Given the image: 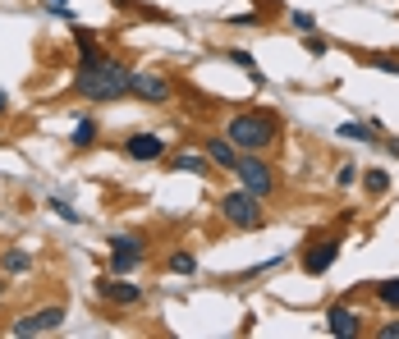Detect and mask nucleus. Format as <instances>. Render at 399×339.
<instances>
[{
  "mask_svg": "<svg viewBox=\"0 0 399 339\" xmlns=\"http://www.w3.org/2000/svg\"><path fill=\"white\" fill-rule=\"evenodd\" d=\"M74 92H79L83 101H96V105L120 101V96H129V69L106 55V60L92 64V69H74Z\"/></svg>",
  "mask_w": 399,
  "mask_h": 339,
  "instance_id": "f257e3e1",
  "label": "nucleus"
},
{
  "mask_svg": "<svg viewBox=\"0 0 399 339\" xmlns=\"http://www.w3.org/2000/svg\"><path fill=\"white\" fill-rule=\"evenodd\" d=\"M225 138L239 147V156H248V151H271L276 147V138H280V124H276V115L271 110H243L235 115V120L225 124Z\"/></svg>",
  "mask_w": 399,
  "mask_h": 339,
  "instance_id": "f03ea898",
  "label": "nucleus"
},
{
  "mask_svg": "<svg viewBox=\"0 0 399 339\" xmlns=\"http://www.w3.org/2000/svg\"><path fill=\"white\" fill-rule=\"evenodd\" d=\"M220 216L235 229H262V197H252L248 188H235L220 197Z\"/></svg>",
  "mask_w": 399,
  "mask_h": 339,
  "instance_id": "7ed1b4c3",
  "label": "nucleus"
},
{
  "mask_svg": "<svg viewBox=\"0 0 399 339\" xmlns=\"http://www.w3.org/2000/svg\"><path fill=\"white\" fill-rule=\"evenodd\" d=\"M230 174H239V183H243V188L252 193V197H262V202H266L271 193H276V170H271L266 161L257 156V151H248V156H239V166L230 170Z\"/></svg>",
  "mask_w": 399,
  "mask_h": 339,
  "instance_id": "20e7f679",
  "label": "nucleus"
},
{
  "mask_svg": "<svg viewBox=\"0 0 399 339\" xmlns=\"http://www.w3.org/2000/svg\"><path fill=\"white\" fill-rule=\"evenodd\" d=\"M147 261V243L138 234H111V275H129Z\"/></svg>",
  "mask_w": 399,
  "mask_h": 339,
  "instance_id": "39448f33",
  "label": "nucleus"
},
{
  "mask_svg": "<svg viewBox=\"0 0 399 339\" xmlns=\"http://www.w3.org/2000/svg\"><path fill=\"white\" fill-rule=\"evenodd\" d=\"M129 92L138 96V101H147V105H165L174 96V87L165 74H152V69H138V74H129Z\"/></svg>",
  "mask_w": 399,
  "mask_h": 339,
  "instance_id": "423d86ee",
  "label": "nucleus"
},
{
  "mask_svg": "<svg viewBox=\"0 0 399 339\" xmlns=\"http://www.w3.org/2000/svg\"><path fill=\"white\" fill-rule=\"evenodd\" d=\"M60 326H64V307H42V312L18 316V321L9 326V335H18V339H28V335H55Z\"/></svg>",
  "mask_w": 399,
  "mask_h": 339,
  "instance_id": "0eeeda50",
  "label": "nucleus"
},
{
  "mask_svg": "<svg viewBox=\"0 0 399 339\" xmlns=\"http://www.w3.org/2000/svg\"><path fill=\"white\" fill-rule=\"evenodd\" d=\"M96 298H106V303H115V307H138L142 285H129L124 275H101L96 280Z\"/></svg>",
  "mask_w": 399,
  "mask_h": 339,
  "instance_id": "6e6552de",
  "label": "nucleus"
},
{
  "mask_svg": "<svg viewBox=\"0 0 399 339\" xmlns=\"http://www.w3.org/2000/svg\"><path fill=\"white\" fill-rule=\"evenodd\" d=\"M335 261H339V243L335 239H317V243H308V253H303V270L308 275H326Z\"/></svg>",
  "mask_w": 399,
  "mask_h": 339,
  "instance_id": "1a4fd4ad",
  "label": "nucleus"
},
{
  "mask_svg": "<svg viewBox=\"0 0 399 339\" xmlns=\"http://www.w3.org/2000/svg\"><path fill=\"white\" fill-rule=\"evenodd\" d=\"M124 156L129 161H161L165 138H157V133H129V138H124Z\"/></svg>",
  "mask_w": 399,
  "mask_h": 339,
  "instance_id": "9d476101",
  "label": "nucleus"
},
{
  "mask_svg": "<svg viewBox=\"0 0 399 339\" xmlns=\"http://www.w3.org/2000/svg\"><path fill=\"white\" fill-rule=\"evenodd\" d=\"M326 331H330V339H354L358 331H363V316H358L354 307L335 303V307L326 312Z\"/></svg>",
  "mask_w": 399,
  "mask_h": 339,
  "instance_id": "9b49d317",
  "label": "nucleus"
},
{
  "mask_svg": "<svg viewBox=\"0 0 399 339\" xmlns=\"http://www.w3.org/2000/svg\"><path fill=\"white\" fill-rule=\"evenodd\" d=\"M376 133H381V124H372V120H349V124H339L335 129V138H344V142H367V147H376Z\"/></svg>",
  "mask_w": 399,
  "mask_h": 339,
  "instance_id": "f8f14e48",
  "label": "nucleus"
},
{
  "mask_svg": "<svg viewBox=\"0 0 399 339\" xmlns=\"http://www.w3.org/2000/svg\"><path fill=\"white\" fill-rule=\"evenodd\" d=\"M202 151H207V161H211V166H220V170H235L239 166V147L230 138H207V147H202Z\"/></svg>",
  "mask_w": 399,
  "mask_h": 339,
  "instance_id": "ddd939ff",
  "label": "nucleus"
},
{
  "mask_svg": "<svg viewBox=\"0 0 399 339\" xmlns=\"http://www.w3.org/2000/svg\"><path fill=\"white\" fill-rule=\"evenodd\" d=\"M174 170L179 174H211V161H207V151H179Z\"/></svg>",
  "mask_w": 399,
  "mask_h": 339,
  "instance_id": "4468645a",
  "label": "nucleus"
},
{
  "mask_svg": "<svg viewBox=\"0 0 399 339\" xmlns=\"http://www.w3.org/2000/svg\"><path fill=\"white\" fill-rule=\"evenodd\" d=\"M0 270H5V275H23V270H33V253H28V248H9V253L0 257Z\"/></svg>",
  "mask_w": 399,
  "mask_h": 339,
  "instance_id": "2eb2a0df",
  "label": "nucleus"
},
{
  "mask_svg": "<svg viewBox=\"0 0 399 339\" xmlns=\"http://www.w3.org/2000/svg\"><path fill=\"white\" fill-rule=\"evenodd\" d=\"M225 60H230V64H239V69L248 74V79H257V87L266 83V79H262V69H257V60H252V55L243 51V46H230V51H225Z\"/></svg>",
  "mask_w": 399,
  "mask_h": 339,
  "instance_id": "dca6fc26",
  "label": "nucleus"
},
{
  "mask_svg": "<svg viewBox=\"0 0 399 339\" xmlns=\"http://www.w3.org/2000/svg\"><path fill=\"white\" fill-rule=\"evenodd\" d=\"M372 294H376V303H381V307L399 312V275H395V280H376V285H372Z\"/></svg>",
  "mask_w": 399,
  "mask_h": 339,
  "instance_id": "f3484780",
  "label": "nucleus"
},
{
  "mask_svg": "<svg viewBox=\"0 0 399 339\" xmlns=\"http://www.w3.org/2000/svg\"><path fill=\"white\" fill-rule=\"evenodd\" d=\"M96 133H101V129H96V120H92V115H83V120L74 124V138L69 142L83 151V147H92V142H96Z\"/></svg>",
  "mask_w": 399,
  "mask_h": 339,
  "instance_id": "a211bd4d",
  "label": "nucleus"
},
{
  "mask_svg": "<svg viewBox=\"0 0 399 339\" xmlns=\"http://www.w3.org/2000/svg\"><path fill=\"white\" fill-rule=\"evenodd\" d=\"M363 188H367V193H372V197H381V193H386V188H390V174H386L381 166H372V170H367V174H363Z\"/></svg>",
  "mask_w": 399,
  "mask_h": 339,
  "instance_id": "6ab92c4d",
  "label": "nucleus"
},
{
  "mask_svg": "<svg viewBox=\"0 0 399 339\" xmlns=\"http://www.w3.org/2000/svg\"><path fill=\"white\" fill-rule=\"evenodd\" d=\"M51 211H55L60 220H69V225H83V211L74 207V202H64V197H51Z\"/></svg>",
  "mask_w": 399,
  "mask_h": 339,
  "instance_id": "aec40b11",
  "label": "nucleus"
},
{
  "mask_svg": "<svg viewBox=\"0 0 399 339\" xmlns=\"http://www.w3.org/2000/svg\"><path fill=\"white\" fill-rule=\"evenodd\" d=\"M170 270H174V275H193V270H198V257H193V253H174Z\"/></svg>",
  "mask_w": 399,
  "mask_h": 339,
  "instance_id": "412c9836",
  "label": "nucleus"
},
{
  "mask_svg": "<svg viewBox=\"0 0 399 339\" xmlns=\"http://www.w3.org/2000/svg\"><path fill=\"white\" fill-rule=\"evenodd\" d=\"M289 28H294V33H317V18L308 14V9H294V14H289Z\"/></svg>",
  "mask_w": 399,
  "mask_h": 339,
  "instance_id": "4be33fe9",
  "label": "nucleus"
},
{
  "mask_svg": "<svg viewBox=\"0 0 399 339\" xmlns=\"http://www.w3.org/2000/svg\"><path fill=\"white\" fill-rule=\"evenodd\" d=\"M367 64H372V69H381V74H395V79H399V55H367Z\"/></svg>",
  "mask_w": 399,
  "mask_h": 339,
  "instance_id": "5701e85b",
  "label": "nucleus"
},
{
  "mask_svg": "<svg viewBox=\"0 0 399 339\" xmlns=\"http://www.w3.org/2000/svg\"><path fill=\"white\" fill-rule=\"evenodd\" d=\"M303 46H308V55H317V60L330 51V46H326V37H321V33H303Z\"/></svg>",
  "mask_w": 399,
  "mask_h": 339,
  "instance_id": "b1692460",
  "label": "nucleus"
},
{
  "mask_svg": "<svg viewBox=\"0 0 399 339\" xmlns=\"http://www.w3.org/2000/svg\"><path fill=\"white\" fill-rule=\"evenodd\" d=\"M74 46H79V51H92V46H96V37H92V28H83V23H74Z\"/></svg>",
  "mask_w": 399,
  "mask_h": 339,
  "instance_id": "393cba45",
  "label": "nucleus"
},
{
  "mask_svg": "<svg viewBox=\"0 0 399 339\" xmlns=\"http://www.w3.org/2000/svg\"><path fill=\"white\" fill-rule=\"evenodd\" d=\"M358 174H363L358 166H339V174H335V183H339V188H354V183H358Z\"/></svg>",
  "mask_w": 399,
  "mask_h": 339,
  "instance_id": "a878e982",
  "label": "nucleus"
},
{
  "mask_svg": "<svg viewBox=\"0 0 399 339\" xmlns=\"http://www.w3.org/2000/svg\"><path fill=\"white\" fill-rule=\"evenodd\" d=\"M376 339H399V321H386V326H376Z\"/></svg>",
  "mask_w": 399,
  "mask_h": 339,
  "instance_id": "bb28decb",
  "label": "nucleus"
},
{
  "mask_svg": "<svg viewBox=\"0 0 399 339\" xmlns=\"http://www.w3.org/2000/svg\"><path fill=\"white\" fill-rule=\"evenodd\" d=\"M386 151H390V156H399V138H386Z\"/></svg>",
  "mask_w": 399,
  "mask_h": 339,
  "instance_id": "cd10ccee",
  "label": "nucleus"
},
{
  "mask_svg": "<svg viewBox=\"0 0 399 339\" xmlns=\"http://www.w3.org/2000/svg\"><path fill=\"white\" fill-rule=\"evenodd\" d=\"M9 110V92H5V87H0V115H5Z\"/></svg>",
  "mask_w": 399,
  "mask_h": 339,
  "instance_id": "c85d7f7f",
  "label": "nucleus"
},
{
  "mask_svg": "<svg viewBox=\"0 0 399 339\" xmlns=\"http://www.w3.org/2000/svg\"><path fill=\"white\" fill-rule=\"evenodd\" d=\"M46 5H51V9H55V14H60V9H64V5H69V0H46Z\"/></svg>",
  "mask_w": 399,
  "mask_h": 339,
  "instance_id": "c756f323",
  "label": "nucleus"
}]
</instances>
